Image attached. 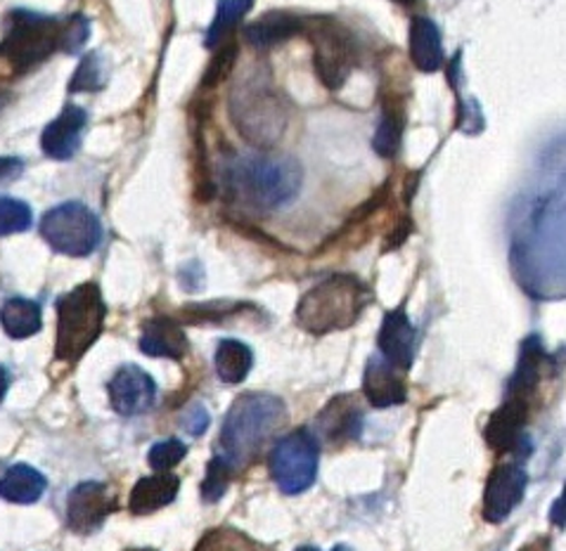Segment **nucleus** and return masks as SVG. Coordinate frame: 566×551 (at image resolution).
<instances>
[{
    "mask_svg": "<svg viewBox=\"0 0 566 551\" xmlns=\"http://www.w3.org/2000/svg\"><path fill=\"white\" fill-rule=\"evenodd\" d=\"M126 551H157V549H126Z\"/></svg>",
    "mask_w": 566,
    "mask_h": 551,
    "instance_id": "nucleus-44",
    "label": "nucleus"
},
{
    "mask_svg": "<svg viewBox=\"0 0 566 551\" xmlns=\"http://www.w3.org/2000/svg\"><path fill=\"white\" fill-rule=\"evenodd\" d=\"M528 486V476L520 464L495 466L484 490V519L493 526L510 519V513L522 505Z\"/></svg>",
    "mask_w": 566,
    "mask_h": 551,
    "instance_id": "nucleus-11",
    "label": "nucleus"
},
{
    "mask_svg": "<svg viewBox=\"0 0 566 551\" xmlns=\"http://www.w3.org/2000/svg\"><path fill=\"white\" fill-rule=\"evenodd\" d=\"M8 389H10V374H8L6 367L0 364V403H3V398H6Z\"/></svg>",
    "mask_w": 566,
    "mask_h": 551,
    "instance_id": "nucleus-40",
    "label": "nucleus"
},
{
    "mask_svg": "<svg viewBox=\"0 0 566 551\" xmlns=\"http://www.w3.org/2000/svg\"><path fill=\"white\" fill-rule=\"evenodd\" d=\"M178 490H180V478L176 474L157 471L155 476H145L136 483V486H133L128 509L136 516L155 513L176 502Z\"/></svg>",
    "mask_w": 566,
    "mask_h": 551,
    "instance_id": "nucleus-21",
    "label": "nucleus"
},
{
    "mask_svg": "<svg viewBox=\"0 0 566 551\" xmlns=\"http://www.w3.org/2000/svg\"><path fill=\"white\" fill-rule=\"evenodd\" d=\"M221 186L232 209L247 215H271L302 192L304 169L290 155L261 149L230 157L221 171Z\"/></svg>",
    "mask_w": 566,
    "mask_h": 551,
    "instance_id": "nucleus-1",
    "label": "nucleus"
},
{
    "mask_svg": "<svg viewBox=\"0 0 566 551\" xmlns=\"http://www.w3.org/2000/svg\"><path fill=\"white\" fill-rule=\"evenodd\" d=\"M182 428L192 433V436H202V433L209 428V412L205 410V405L195 403L190 407V412L186 414V420H182Z\"/></svg>",
    "mask_w": 566,
    "mask_h": 551,
    "instance_id": "nucleus-36",
    "label": "nucleus"
},
{
    "mask_svg": "<svg viewBox=\"0 0 566 551\" xmlns=\"http://www.w3.org/2000/svg\"><path fill=\"white\" fill-rule=\"evenodd\" d=\"M24 171V161L17 157H0V182L12 180Z\"/></svg>",
    "mask_w": 566,
    "mask_h": 551,
    "instance_id": "nucleus-37",
    "label": "nucleus"
},
{
    "mask_svg": "<svg viewBox=\"0 0 566 551\" xmlns=\"http://www.w3.org/2000/svg\"><path fill=\"white\" fill-rule=\"evenodd\" d=\"M116 507H119V499L105 483H78L66 497V526L78 536H88V532L103 528L107 516L114 513Z\"/></svg>",
    "mask_w": 566,
    "mask_h": 551,
    "instance_id": "nucleus-10",
    "label": "nucleus"
},
{
    "mask_svg": "<svg viewBox=\"0 0 566 551\" xmlns=\"http://www.w3.org/2000/svg\"><path fill=\"white\" fill-rule=\"evenodd\" d=\"M415 346L418 341H415V327L410 325L408 312L403 308L389 310L377 333V353L398 370L408 372L415 360Z\"/></svg>",
    "mask_w": 566,
    "mask_h": 551,
    "instance_id": "nucleus-18",
    "label": "nucleus"
},
{
    "mask_svg": "<svg viewBox=\"0 0 566 551\" xmlns=\"http://www.w3.org/2000/svg\"><path fill=\"white\" fill-rule=\"evenodd\" d=\"M551 356L545 353L543 341L538 337H528L522 346L517 370H514L507 383V400H517L524 405H534V398L538 393L541 381L545 379V367H551Z\"/></svg>",
    "mask_w": 566,
    "mask_h": 551,
    "instance_id": "nucleus-17",
    "label": "nucleus"
},
{
    "mask_svg": "<svg viewBox=\"0 0 566 551\" xmlns=\"http://www.w3.org/2000/svg\"><path fill=\"white\" fill-rule=\"evenodd\" d=\"M41 237L57 254L72 258L91 256L103 240V225L97 215L78 202H64L50 209L41 219Z\"/></svg>",
    "mask_w": 566,
    "mask_h": 551,
    "instance_id": "nucleus-8",
    "label": "nucleus"
},
{
    "mask_svg": "<svg viewBox=\"0 0 566 551\" xmlns=\"http://www.w3.org/2000/svg\"><path fill=\"white\" fill-rule=\"evenodd\" d=\"M48 488L45 476L29 464H17L0 478V497L12 505H33L39 502Z\"/></svg>",
    "mask_w": 566,
    "mask_h": 551,
    "instance_id": "nucleus-24",
    "label": "nucleus"
},
{
    "mask_svg": "<svg viewBox=\"0 0 566 551\" xmlns=\"http://www.w3.org/2000/svg\"><path fill=\"white\" fill-rule=\"evenodd\" d=\"M287 420L290 410L282 398L259 391L242 393L226 414L219 455L232 471L247 469L263 455Z\"/></svg>",
    "mask_w": 566,
    "mask_h": 551,
    "instance_id": "nucleus-2",
    "label": "nucleus"
},
{
    "mask_svg": "<svg viewBox=\"0 0 566 551\" xmlns=\"http://www.w3.org/2000/svg\"><path fill=\"white\" fill-rule=\"evenodd\" d=\"M31 221H33V213L29 204L12 197H0V237L27 232L31 227Z\"/></svg>",
    "mask_w": 566,
    "mask_h": 551,
    "instance_id": "nucleus-32",
    "label": "nucleus"
},
{
    "mask_svg": "<svg viewBox=\"0 0 566 551\" xmlns=\"http://www.w3.org/2000/svg\"><path fill=\"white\" fill-rule=\"evenodd\" d=\"M304 31L313 45V66L321 83L329 91H339L358 64V47L354 33L335 17H313L304 20Z\"/></svg>",
    "mask_w": 566,
    "mask_h": 551,
    "instance_id": "nucleus-7",
    "label": "nucleus"
},
{
    "mask_svg": "<svg viewBox=\"0 0 566 551\" xmlns=\"http://www.w3.org/2000/svg\"><path fill=\"white\" fill-rule=\"evenodd\" d=\"M140 350L149 358H169L180 360L190 353V341L186 329L174 317H153L143 325Z\"/></svg>",
    "mask_w": 566,
    "mask_h": 551,
    "instance_id": "nucleus-19",
    "label": "nucleus"
},
{
    "mask_svg": "<svg viewBox=\"0 0 566 551\" xmlns=\"http://www.w3.org/2000/svg\"><path fill=\"white\" fill-rule=\"evenodd\" d=\"M238 53H240V47L235 41H226L213 50V57L202 76V91H213L216 86H221V83L230 76L232 66H235Z\"/></svg>",
    "mask_w": 566,
    "mask_h": 551,
    "instance_id": "nucleus-31",
    "label": "nucleus"
},
{
    "mask_svg": "<svg viewBox=\"0 0 566 551\" xmlns=\"http://www.w3.org/2000/svg\"><path fill=\"white\" fill-rule=\"evenodd\" d=\"M249 310H254L252 304H240V300H209V304H190L180 310V320L188 325H226L230 320H240Z\"/></svg>",
    "mask_w": 566,
    "mask_h": 551,
    "instance_id": "nucleus-28",
    "label": "nucleus"
},
{
    "mask_svg": "<svg viewBox=\"0 0 566 551\" xmlns=\"http://www.w3.org/2000/svg\"><path fill=\"white\" fill-rule=\"evenodd\" d=\"M298 33H304V20L294 12L273 10L261 14L244 29V41L256 50H271L280 43L292 41Z\"/></svg>",
    "mask_w": 566,
    "mask_h": 551,
    "instance_id": "nucleus-20",
    "label": "nucleus"
},
{
    "mask_svg": "<svg viewBox=\"0 0 566 551\" xmlns=\"http://www.w3.org/2000/svg\"><path fill=\"white\" fill-rule=\"evenodd\" d=\"M410 60L424 74H434L443 66L441 29L429 17H412L410 22Z\"/></svg>",
    "mask_w": 566,
    "mask_h": 551,
    "instance_id": "nucleus-22",
    "label": "nucleus"
},
{
    "mask_svg": "<svg viewBox=\"0 0 566 551\" xmlns=\"http://www.w3.org/2000/svg\"><path fill=\"white\" fill-rule=\"evenodd\" d=\"M186 455H188V445L178 438H169L149 447L147 464L153 466L155 471H171L174 466H178L182 459H186Z\"/></svg>",
    "mask_w": 566,
    "mask_h": 551,
    "instance_id": "nucleus-34",
    "label": "nucleus"
},
{
    "mask_svg": "<svg viewBox=\"0 0 566 551\" xmlns=\"http://www.w3.org/2000/svg\"><path fill=\"white\" fill-rule=\"evenodd\" d=\"M228 112L232 126L256 149H273L290 124L285 99L273 86L271 70L261 64L242 72L232 83Z\"/></svg>",
    "mask_w": 566,
    "mask_h": 551,
    "instance_id": "nucleus-3",
    "label": "nucleus"
},
{
    "mask_svg": "<svg viewBox=\"0 0 566 551\" xmlns=\"http://www.w3.org/2000/svg\"><path fill=\"white\" fill-rule=\"evenodd\" d=\"M363 416V405L358 403L356 395H335L321 410L315 428H318V436L329 447H346L348 443L360 438Z\"/></svg>",
    "mask_w": 566,
    "mask_h": 551,
    "instance_id": "nucleus-14",
    "label": "nucleus"
},
{
    "mask_svg": "<svg viewBox=\"0 0 566 551\" xmlns=\"http://www.w3.org/2000/svg\"><path fill=\"white\" fill-rule=\"evenodd\" d=\"M271 476L277 488L285 495L306 492L321 466V443L308 428H296L287 436H282L269 457Z\"/></svg>",
    "mask_w": 566,
    "mask_h": 551,
    "instance_id": "nucleus-9",
    "label": "nucleus"
},
{
    "mask_svg": "<svg viewBox=\"0 0 566 551\" xmlns=\"http://www.w3.org/2000/svg\"><path fill=\"white\" fill-rule=\"evenodd\" d=\"M91 36V20L83 14H72L70 20H64L62 29V53L74 55L78 50L86 45Z\"/></svg>",
    "mask_w": 566,
    "mask_h": 551,
    "instance_id": "nucleus-35",
    "label": "nucleus"
},
{
    "mask_svg": "<svg viewBox=\"0 0 566 551\" xmlns=\"http://www.w3.org/2000/svg\"><path fill=\"white\" fill-rule=\"evenodd\" d=\"M296 551H321L318 547H298Z\"/></svg>",
    "mask_w": 566,
    "mask_h": 551,
    "instance_id": "nucleus-42",
    "label": "nucleus"
},
{
    "mask_svg": "<svg viewBox=\"0 0 566 551\" xmlns=\"http://www.w3.org/2000/svg\"><path fill=\"white\" fill-rule=\"evenodd\" d=\"M394 3H401V6H412V3H418V0H394Z\"/></svg>",
    "mask_w": 566,
    "mask_h": 551,
    "instance_id": "nucleus-41",
    "label": "nucleus"
},
{
    "mask_svg": "<svg viewBox=\"0 0 566 551\" xmlns=\"http://www.w3.org/2000/svg\"><path fill=\"white\" fill-rule=\"evenodd\" d=\"M370 300V287L356 275H332L315 284L298 300L296 322L315 337L342 331L358 322Z\"/></svg>",
    "mask_w": 566,
    "mask_h": 551,
    "instance_id": "nucleus-4",
    "label": "nucleus"
},
{
    "mask_svg": "<svg viewBox=\"0 0 566 551\" xmlns=\"http://www.w3.org/2000/svg\"><path fill=\"white\" fill-rule=\"evenodd\" d=\"M88 126V114L78 105H64V109L43 128L41 149L45 157L66 161L72 159L83 142V130Z\"/></svg>",
    "mask_w": 566,
    "mask_h": 551,
    "instance_id": "nucleus-16",
    "label": "nucleus"
},
{
    "mask_svg": "<svg viewBox=\"0 0 566 551\" xmlns=\"http://www.w3.org/2000/svg\"><path fill=\"white\" fill-rule=\"evenodd\" d=\"M332 551H352V549H348L346 544H337V547H335V549H332Z\"/></svg>",
    "mask_w": 566,
    "mask_h": 551,
    "instance_id": "nucleus-43",
    "label": "nucleus"
},
{
    "mask_svg": "<svg viewBox=\"0 0 566 551\" xmlns=\"http://www.w3.org/2000/svg\"><path fill=\"white\" fill-rule=\"evenodd\" d=\"M109 403L116 414L138 416L157 403V383L138 364H124L109 381Z\"/></svg>",
    "mask_w": 566,
    "mask_h": 551,
    "instance_id": "nucleus-13",
    "label": "nucleus"
},
{
    "mask_svg": "<svg viewBox=\"0 0 566 551\" xmlns=\"http://www.w3.org/2000/svg\"><path fill=\"white\" fill-rule=\"evenodd\" d=\"M0 325L10 339H29L43 327L41 306L29 298H8L0 308Z\"/></svg>",
    "mask_w": 566,
    "mask_h": 551,
    "instance_id": "nucleus-25",
    "label": "nucleus"
},
{
    "mask_svg": "<svg viewBox=\"0 0 566 551\" xmlns=\"http://www.w3.org/2000/svg\"><path fill=\"white\" fill-rule=\"evenodd\" d=\"M551 521L559 528V530H564V497H557V502H555V511L551 513Z\"/></svg>",
    "mask_w": 566,
    "mask_h": 551,
    "instance_id": "nucleus-38",
    "label": "nucleus"
},
{
    "mask_svg": "<svg viewBox=\"0 0 566 551\" xmlns=\"http://www.w3.org/2000/svg\"><path fill=\"white\" fill-rule=\"evenodd\" d=\"M192 551H275V549L254 538H249L247 532L238 528L223 526V528L207 530Z\"/></svg>",
    "mask_w": 566,
    "mask_h": 551,
    "instance_id": "nucleus-29",
    "label": "nucleus"
},
{
    "mask_svg": "<svg viewBox=\"0 0 566 551\" xmlns=\"http://www.w3.org/2000/svg\"><path fill=\"white\" fill-rule=\"evenodd\" d=\"M363 395L377 410L403 405L408 400L406 372L387 362L379 353L373 356L363 372Z\"/></svg>",
    "mask_w": 566,
    "mask_h": 551,
    "instance_id": "nucleus-15",
    "label": "nucleus"
},
{
    "mask_svg": "<svg viewBox=\"0 0 566 551\" xmlns=\"http://www.w3.org/2000/svg\"><path fill=\"white\" fill-rule=\"evenodd\" d=\"M64 20L33 10H12L0 39V57H6L14 74H27L62 50Z\"/></svg>",
    "mask_w": 566,
    "mask_h": 551,
    "instance_id": "nucleus-6",
    "label": "nucleus"
},
{
    "mask_svg": "<svg viewBox=\"0 0 566 551\" xmlns=\"http://www.w3.org/2000/svg\"><path fill=\"white\" fill-rule=\"evenodd\" d=\"M403 97L398 93H381V119L377 124V133L373 138V147L379 157L394 159L401 149L403 121H406Z\"/></svg>",
    "mask_w": 566,
    "mask_h": 551,
    "instance_id": "nucleus-23",
    "label": "nucleus"
},
{
    "mask_svg": "<svg viewBox=\"0 0 566 551\" xmlns=\"http://www.w3.org/2000/svg\"><path fill=\"white\" fill-rule=\"evenodd\" d=\"M216 374L226 383H240L254 367V350L240 339H223L216 348Z\"/></svg>",
    "mask_w": 566,
    "mask_h": 551,
    "instance_id": "nucleus-26",
    "label": "nucleus"
},
{
    "mask_svg": "<svg viewBox=\"0 0 566 551\" xmlns=\"http://www.w3.org/2000/svg\"><path fill=\"white\" fill-rule=\"evenodd\" d=\"M232 474L235 471L230 469L228 462L221 455L211 457V462L207 464V476L202 480V499L207 505H216L226 495Z\"/></svg>",
    "mask_w": 566,
    "mask_h": 551,
    "instance_id": "nucleus-33",
    "label": "nucleus"
},
{
    "mask_svg": "<svg viewBox=\"0 0 566 551\" xmlns=\"http://www.w3.org/2000/svg\"><path fill=\"white\" fill-rule=\"evenodd\" d=\"M551 549H553V542H551V538H538L536 542L526 544L522 551H551Z\"/></svg>",
    "mask_w": 566,
    "mask_h": 551,
    "instance_id": "nucleus-39",
    "label": "nucleus"
},
{
    "mask_svg": "<svg viewBox=\"0 0 566 551\" xmlns=\"http://www.w3.org/2000/svg\"><path fill=\"white\" fill-rule=\"evenodd\" d=\"M531 416V407L517 400H507L497 407L484 428L486 445L495 455H522L528 453V438H526V424Z\"/></svg>",
    "mask_w": 566,
    "mask_h": 551,
    "instance_id": "nucleus-12",
    "label": "nucleus"
},
{
    "mask_svg": "<svg viewBox=\"0 0 566 551\" xmlns=\"http://www.w3.org/2000/svg\"><path fill=\"white\" fill-rule=\"evenodd\" d=\"M107 320V304L95 282H83L57 298L55 360L78 362L99 339Z\"/></svg>",
    "mask_w": 566,
    "mask_h": 551,
    "instance_id": "nucleus-5",
    "label": "nucleus"
},
{
    "mask_svg": "<svg viewBox=\"0 0 566 551\" xmlns=\"http://www.w3.org/2000/svg\"><path fill=\"white\" fill-rule=\"evenodd\" d=\"M105 86H107V62L103 53L83 55L70 81V93H97Z\"/></svg>",
    "mask_w": 566,
    "mask_h": 551,
    "instance_id": "nucleus-30",
    "label": "nucleus"
},
{
    "mask_svg": "<svg viewBox=\"0 0 566 551\" xmlns=\"http://www.w3.org/2000/svg\"><path fill=\"white\" fill-rule=\"evenodd\" d=\"M254 0H219V8H216L213 20L207 29L205 45L209 50H216L221 43L232 39V31L240 24L242 17L252 10Z\"/></svg>",
    "mask_w": 566,
    "mask_h": 551,
    "instance_id": "nucleus-27",
    "label": "nucleus"
}]
</instances>
